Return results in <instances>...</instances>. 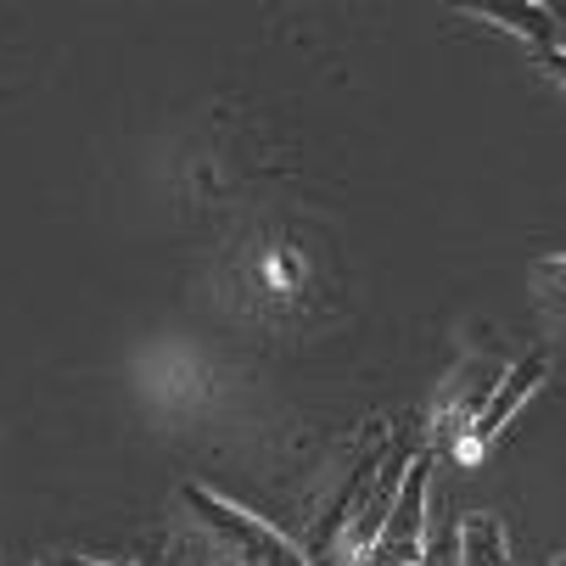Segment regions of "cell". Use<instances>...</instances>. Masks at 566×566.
Returning a JSON list of instances; mask_svg holds the SVG:
<instances>
[{
	"label": "cell",
	"instance_id": "6da1fadb",
	"mask_svg": "<svg viewBox=\"0 0 566 566\" xmlns=\"http://www.w3.org/2000/svg\"><path fill=\"white\" fill-rule=\"evenodd\" d=\"M180 500H186L191 516L208 527V538L230 555V566H314L281 527H270L264 516L219 500L213 489H202V482H180Z\"/></svg>",
	"mask_w": 566,
	"mask_h": 566
},
{
	"label": "cell",
	"instance_id": "7a4b0ae2",
	"mask_svg": "<svg viewBox=\"0 0 566 566\" xmlns=\"http://www.w3.org/2000/svg\"><path fill=\"white\" fill-rule=\"evenodd\" d=\"M427 505H432V449H416L398 476V494L387 511V527L365 566H421L427 555Z\"/></svg>",
	"mask_w": 566,
	"mask_h": 566
},
{
	"label": "cell",
	"instance_id": "3957f363",
	"mask_svg": "<svg viewBox=\"0 0 566 566\" xmlns=\"http://www.w3.org/2000/svg\"><path fill=\"white\" fill-rule=\"evenodd\" d=\"M500 365L494 359H460L454 365V376L443 381V392H438V427H432V449H460L465 443V432L476 427V416L489 410V398H494V387H500Z\"/></svg>",
	"mask_w": 566,
	"mask_h": 566
},
{
	"label": "cell",
	"instance_id": "277c9868",
	"mask_svg": "<svg viewBox=\"0 0 566 566\" xmlns=\"http://www.w3.org/2000/svg\"><path fill=\"white\" fill-rule=\"evenodd\" d=\"M544 376H549V354H527L522 365H505V376H500V387H494V398H489V410L476 416V427L465 432V443L454 449L465 465H476L482 454L494 449V438L527 410V398L544 387Z\"/></svg>",
	"mask_w": 566,
	"mask_h": 566
},
{
	"label": "cell",
	"instance_id": "5b68a950",
	"mask_svg": "<svg viewBox=\"0 0 566 566\" xmlns=\"http://www.w3.org/2000/svg\"><path fill=\"white\" fill-rule=\"evenodd\" d=\"M410 454H416V449H410ZM410 454H398V460H387V465L376 471L365 505L354 511V522H348V527H343V538H337L343 566H365V560H370V549H376V538H381V527H387V511H392L398 476H403V465H410Z\"/></svg>",
	"mask_w": 566,
	"mask_h": 566
},
{
	"label": "cell",
	"instance_id": "8992f818",
	"mask_svg": "<svg viewBox=\"0 0 566 566\" xmlns=\"http://www.w3.org/2000/svg\"><path fill=\"white\" fill-rule=\"evenodd\" d=\"M460 566H511V533L494 511H471L460 522V544H454Z\"/></svg>",
	"mask_w": 566,
	"mask_h": 566
},
{
	"label": "cell",
	"instance_id": "52a82bcc",
	"mask_svg": "<svg viewBox=\"0 0 566 566\" xmlns=\"http://www.w3.org/2000/svg\"><path fill=\"white\" fill-rule=\"evenodd\" d=\"M476 18H489V23L522 34L527 51H555V29H549V12L544 7H476Z\"/></svg>",
	"mask_w": 566,
	"mask_h": 566
},
{
	"label": "cell",
	"instance_id": "ba28073f",
	"mask_svg": "<svg viewBox=\"0 0 566 566\" xmlns=\"http://www.w3.org/2000/svg\"><path fill=\"white\" fill-rule=\"evenodd\" d=\"M533 297H538L555 319H566V253L533 264Z\"/></svg>",
	"mask_w": 566,
	"mask_h": 566
},
{
	"label": "cell",
	"instance_id": "9c48e42d",
	"mask_svg": "<svg viewBox=\"0 0 566 566\" xmlns=\"http://www.w3.org/2000/svg\"><path fill=\"white\" fill-rule=\"evenodd\" d=\"M40 566H140V560H102V555H78V549H56Z\"/></svg>",
	"mask_w": 566,
	"mask_h": 566
},
{
	"label": "cell",
	"instance_id": "30bf717a",
	"mask_svg": "<svg viewBox=\"0 0 566 566\" xmlns=\"http://www.w3.org/2000/svg\"><path fill=\"white\" fill-rule=\"evenodd\" d=\"M533 62H538L544 73H555L560 85H566V56H560V51H533Z\"/></svg>",
	"mask_w": 566,
	"mask_h": 566
},
{
	"label": "cell",
	"instance_id": "8fae6325",
	"mask_svg": "<svg viewBox=\"0 0 566 566\" xmlns=\"http://www.w3.org/2000/svg\"><path fill=\"white\" fill-rule=\"evenodd\" d=\"M555 566H566V560H555Z\"/></svg>",
	"mask_w": 566,
	"mask_h": 566
}]
</instances>
